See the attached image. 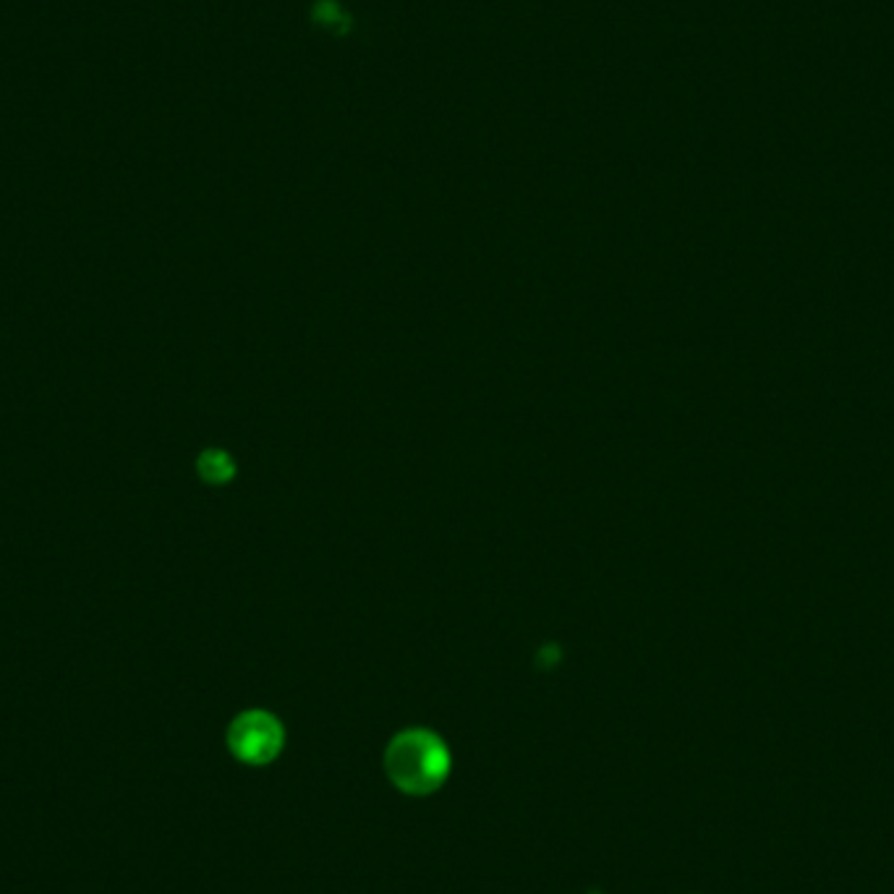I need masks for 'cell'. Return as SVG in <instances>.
<instances>
[{
	"instance_id": "6da1fadb",
	"label": "cell",
	"mask_w": 894,
	"mask_h": 894,
	"mask_svg": "<svg viewBox=\"0 0 894 894\" xmlns=\"http://www.w3.org/2000/svg\"><path fill=\"white\" fill-rule=\"evenodd\" d=\"M450 748L432 730H403L385 748V775L406 796H432L450 777Z\"/></svg>"
},
{
	"instance_id": "7a4b0ae2",
	"label": "cell",
	"mask_w": 894,
	"mask_h": 894,
	"mask_svg": "<svg viewBox=\"0 0 894 894\" xmlns=\"http://www.w3.org/2000/svg\"><path fill=\"white\" fill-rule=\"evenodd\" d=\"M286 745L282 722L270 711L248 709L228 728V748L239 762L248 766H265L280 756Z\"/></svg>"
},
{
	"instance_id": "277c9868",
	"label": "cell",
	"mask_w": 894,
	"mask_h": 894,
	"mask_svg": "<svg viewBox=\"0 0 894 894\" xmlns=\"http://www.w3.org/2000/svg\"><path fill=\"white\" fill-rule=\"evenodd\" d=\"M199 474L201 479L223 484L233 476V461L228 458L223 450H207V453L199 455Z\"/></svg>"
},
{
	"instance_id": "3957f363",
	"label": "cell",
	"mask_w": 894,
	"mask_h": 894,
	"mask_svg": "<svg viewBox=\"0 0 894 894\" xmlns=\"http://www.w3.org/2000/svg\"><path fill=\"white\" fill-rule=\"evenodd\" d=\"M314 24L322 26V30L329 32V35H346L351 30V19H348V11L342 9L338 0H317L312 11Z\"/></svg>"
}]
</instances>
